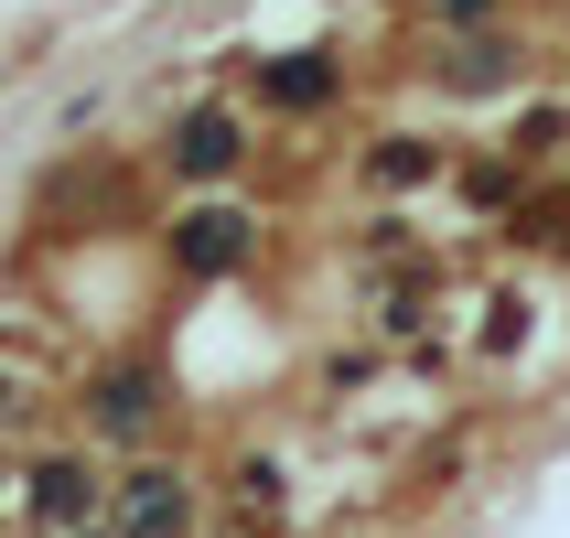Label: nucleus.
<instances>
[{
    "label": "nucleus",
    "mask_w": 570,
    "mask_h": 538,
    "mask_svg": "<svg viewBox=\"0 0 570 538\" xmlns=\"http://www.w3.org/2000/svg\"><path fill=\"white\" fill-rule=\"evenodd\" d=\"M184 517H194V485L184 475H129V496H119V528L129 538H184Z\"/></svg>",
    "instance_id": "7ed1b4c3"
},
{
    "label": "nucleus",
    "mask_w": 570,
    "mask_h": 538,
    "mask_svg": "<svg viewBox=\"0 0 570 538\" xmlns=\"http://www.w3.org/2000/svg\"><path fill=\"white\" fill-rule=\"evenodd\" d=\"M431 11H442V22H484V11H495V0H431Z\"/></svg>",
    "instance_id": "1a4fd4ad"
},
{
    "label": "nucleus",
    "mask_w": 570,
    "mask_h": 538,
    "mask_svg": "<svg viewBox=\"0 0 570 538\" xmlns=\"http://www.w3.org/2000/svg\"><path fill=\"white\" fill-rule=\"evenodd\" d=\"M258 226L237 216V205H194V216H173V270L184 281H226V270H248Z\"/></svg>",
    "instance_id": "f257e3e1"
},
{
    "label": "nucleus",
    "mask_w": 570,
    "mask_h": 538,
    "mask_svg": "<svg viewBox=\"0 0 570 538\" xmlns=\"http://www.w3.org/2000/svg\"><path fill=\"white\" fill-rule=\"evenodd\" d=\"M237 162H248L237 108H184V119H173V173H184V184H226Z\"/></svg>",
    "instance_id": "f03ea898"
},
{
    "label": "nucleus",
    "mask_w": 570,
    "mask_h": 538,
    "mask_svg": "<svg viewBox=\"0 0 570 538\" xmlns=\"http://www.w3.org/2000/svg\"><path fill=\"white\" fill-rule=\"evenodd\" d=\"M161 420V366H108V378H97V431H151Z\"/></svg>",
    "instance_id": "20e7f679"
},
{
    "label": "nucleus",
    "mask_w": 570,
    "mask_h": 538,
    "mask_svg": "<svg viewBox=\"0 0 570 538\" xmlns=\"http://www.w3.org/2000/svg\"><path fill=\"white\" fill-rule=\"evenodd\" d=\"M334 87H345L334 55H269V65H258V97H269V108H323Z\"/></svg>",
    "instance_id": "39448f33"
},
{
    "label": "nucleus",
    "mask_w": 570,
    "mask_h": 538,
    "mask_svg": "<svg viewBox=\"0 0 570 538\" xmlns=\"http://www.w3.org/2000/svg\"><path fill=\"white\" fill-rule=\"evenodd\" d=\"M442 76H452V87H507V76H517V55L495 43V32H474V43H463V55H452Z\"/></svg>",
    "instance_id": "0eeeda50"
},
{
    "label": "nucleus",
    "mask_w": 570,
    "mask_h": 538,
    "mask_svg": "<svg viewBox=\"0 0 570 538\" xmlns=\"http://www.w3.org/2000/svg\"><path fill=\"white\" fill-rule=\"evenodd\" d=\"M32 485H43L32 507L55 517V528H76V517H97V475H87V463H43V475H32Z\"/></svg>",
    "instance_id": "423d86ee"
},
{
    "label": "nucleus",
    "mask_w": 570,
    "mask_h": 538,
    "mask_svg": "<svg viewBox=\"0 0 570 538\" xmlns=\"http://www.w3.org/2000/svg\"><path fill=\"white\" fill-rule=\"evenodd\" d=\"M420 173H442L431 140H387V151H377V184H420Z\"/></svg>",
    "instance_id": "6e6552de"
}]
</instances>
